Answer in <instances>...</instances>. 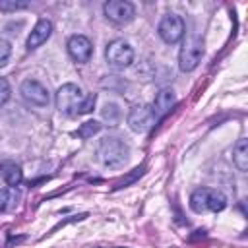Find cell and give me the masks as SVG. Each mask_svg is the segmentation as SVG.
Masks as SVG:
<instances>
[{
	"mask_svg": "<svg viewBox=\"0 0 248 248\" xmlns=\"http://www.w3.org/2000/svg\"><path fill=\"white\" fill-rule=\"evenodd\" d=\"M128 124H130V128L134 132H140V134L141 132H147L155 124V116H153L151 107H147V105L134 107L130 110V114H128Z\"/></svg>",
	"mask_w": 248,
	"mask_h": 248,
	"instance_id": "obj_9",
	"label": "cell"
},
{
	"mask_svg": "<svg viewBox=\"0 0 248 248\" xmlns=\"http://www.w3.org/2000/svg\"><path fill=\"white\" fill-rule=\"evenodd\" d=\"M21 97L35 107H46L48 105V91L43 83L35 81V79H25L21 83Z\"/></svg>",
	"mask_w": 248,
	"mask_h": 248,
	"instance_id": "obj_8",
	"label": "cell"
},
{
	"mask_svg": "<svg viewBox=\"0 0 248 248\" xmlns=\"http://www.w3.org/2000/svg\"><path fill=\"white\" fill-rule=\"evenodd\" d=\"M227 205V198L223 192L213 190V188H198L190 196V207L196 213H205V211H221Z\"/></svg>",
	"mask_w": 248,
	"mask_h": 248,
	"instance_id": "obj_2",
	"label": "cell"
},
{
	"mask_svg": "<svg viewBox=\"0 0 248 248\" xmlns=\"http://www.w3.org/2000/svg\"><path fill=\"white\" fill-rule=\"evenodd\" d=\"M10 93H12V89H10V83H8V79L0 78V107L8 103V99H10Z\"/></svg>",
	"mask_w": 248,
	"mask_h": 248,
	"instance_id": "obj_19",
	"label": "cell"
},
{
	"mask_svg": "<svg viewBox=\"0 0 248 248\" xmlns=\"http://www.w3.org/2000/svg\"><path fill=\"white\" fill-rule=\"evenodd\" d=\"M103 116L108 120V122H116V118H118V108L114 107V105H107L105 107V110H103Z\"/></svg>",
	"mask_w": 248,
	"mask_h": 248,
	"instance_id": "obj_20",
	"label": "cell"
},
{
	"mask_svg": "<svg viewBox=\"0 0 248 248\" xmlns=\"http://www.w3.org/2000/svg\"><path fill=\"white\" fill-rule=\"evenodd\" d=\"M0 174L4 178V182L10 186V188H16L21 178H23V172H21V167L16 165L14 161H2L0 163Z\"/></svg>",
	"mask_w": 248,
	"mask_h": 248,
	"instance_id": "obj_13",
	"label": "cell"
},
{
	"mask_svg": "<svg viewBox=\"0 0 248 248\" xmlns=\"http://www.w3.org/2000/svg\"><path fill=\"white\" fill-rule=\"evenodd\" d=\"M19 196L16 192V188H2L0 190V211H8L12 207H16Z\"/></svg>",
	"mask_w": 248,
	"mask_h": 248,
	"instance_id": "obj_15",
	"label": "cell"
},
{
	"mask_svg": "<svg viewBox=\"0 0 248 248\" xmlns=\"http://www.w3.org/2000/svg\"><path fill=\"white\" fill-rule=\"evenodd\" d=\"M105 58H107V62H108L112 68L124 70V68H128V66L134 62V50H132V46H130L126 41L114 39V41H110V43L107 45Z\"/></svg>",
	"mask_w": 248,
	"mask_h": 248,
	"instance_id": "obj_4",
	"label": "cell"
},
{
	"mask_svg": "<svg viewBox=\"0 0 248 248\" xmlns=\"http://www.w3.org/2000/svg\"><path fill=\"white\" fill-rule=\"evenodd\" d=\"M50 33H52V23H50L48 19H39L37 25L33 27L31 35L27 37V48L33 50V48L41 46V45L50 37Z\"/></svg>",
	"mask_w": 248,
	"mask_h": 248,
	"instance_id": "obj_12",
	"label": "cell"
},
{
	"mask_svg": "<svg viewBox=\"0 0 248 248\" xmlns=\"http://www.w3.org/2000/svg\"><path fill=\"white\" fill-rule=\"evenodd\" d=\"M10 54H12V45H10V41L0 39V68L10 60Z\"/></svg>",
	"mask_w": 248,
	"mask_h": 248,
	"instance_id": "obj_18",
	"label": "cell"
},
{
	"mask_svg": "<svg viewBox=\"0 0 248 248\" xmlns=\"http://www.w3.org/2000/svg\"><path fill=\"white\" fill-rule=\"evenodd\" d=\"M83 103H85V95L78 85L64 83L62 87H58V91H56V108L62 114H66V116L81 114Z\"/></svg>",
	"mask_w": 248,
	"mask_h": 248,
	"instance_id": "obj_1",
	"label": "cell"
},
{
	"mask_svg": "<svg viewBox=\"0 0 248 248\" xmlns=\"http://www.w3.org/2000/svg\"><path fill=\"white\" fill-rule=\"evenodd\" d=\"M97 155L105 167H120L128 159V145L118 138H105L97 147Z\"/></svg>",
	"mask_w": 248,
	"mask_h": 248,
	"instance_id": "obj_3",
	"label": "cell"
},
{
	"mask_svg": "<svg viewBox=\"0 0 248 248\" xmlns=\"http://www.w3.org/2000/svg\"><path fill=\"white\" fill-rule=\"evenodd\" d=\"M232 161L238 167V170H248V140H238L232 149Z\"/></svg>",
	"mask_w": 248,
	"mask_h": 248,
	"instance_id": "obj_14",
	"label": "cell"
},
{
	"mask_svg": "<svg viewBox=\"0 0 248 248\" xmlns=\"http://www.w3.org/2000/svg\"><path fill=\"white\" fill-rule=\"evenodd\" d=\"M161 39L169 45H174L178 43L182 37H184V31H186V25H184V19L176 14H167L163 16V19L159 21V27H157Z\"/></svg>",
	"mask_w": 248,
	"mask_h": 248,
	"instance_id": "obj_5",
	"label": "cell"
},
{
	"mask_svg": "<svg viewBox=\"0 0 248 248\" xmlns=\"http://www.w3.org/2000/svg\"><path fill=\"white\" fill-rule=\"evenodd\" d=\"M202 54H203V48H202V43L196 39V37H188L180 48V54H178V66L182 72H192L198 68L200 60H202Z\"/></svg>",
	"mask_w": 248,
	"mask_h": 248,
	"instance_id": "obj_6",
	"label": "cell"
},
{
	"mask_svg": "<svg viewBox=\"0 0 248 248\" xmlns=\"http://www.w3.org/2000/svg\"><path fill=\"white\" fill-rule=\"evenodd\" d=\"M27 2H16V0H0V10L2 12H16V10H23L27 8Z\"/></svg>",
	"mask_w": 248,
	"mask_h": 248,
	"instance_id": "obj_17",
	"label": "cell"
},
{
	"mask_svg": "<svg viewBox=\"0 0 248 248\" xmlns=\"http://www.w3.org/2000/svg\"><path fill=\"white\" fill-rule=\"evenodd\" d=\"M174 103H176L174 93H172L170 89H161V91L155 95V101H153V107H151L153 116H155V122L161 120V118L174 107Z\"/></svg>",
	"mask_w": 248,
	"mask_h": 248,
	"instance_id": "obj_11",
	"label": "cell"
},
{
	"mask_svg": "<svg viewBox=\"0 0 248 248\" xmlns=\"http://www.w3.org/2000/svg\"><path fill=\"white\" fill-rule=\"evenodd\" d=\"M103 12L105 16L112 21V23H128L134 19L136 16V8L132 2H126V0H108L105 6H103Z\"/></svg>",
	"mask_w": 248,
	"mask_h": 248,
	"instance_id": "obj_7",
	"label": "cell"
},
{
	"mask_svg": "<svg viewBox=\"0 0 248 248\" xmlns=\"http://www.w3.org/2000/svg\"><path fill=\"white\" fill-rule=\"evenodd\" d=\"M66 46H68V54L76 62H87L93 54V45L85 35H72Z\"/></svg>",
	"mask_w": 248,
	"mask_h": 248,
	"instance_id": "obj_10",
	"label": "cell"
},
{
	"mask_svg": "<svg viewBox=\"0 0 248 248\" xmlns=\"http://www.w3.org/2000/svg\"><path fill=\"white\" fill-rule=\"evenodd\" d=\"M99 130H101V124L95 122V120H89V122L81 124V128L78 130V136H79V138H91V136L97 134Z\"/></svg>",
	"mask_w": 248,
	"mask_h": 248,
	"instance_id": "obj_16",
	"label": "cell"
}]
</instances>
